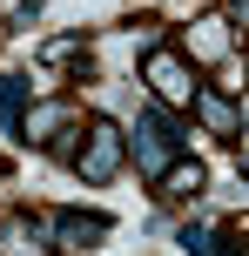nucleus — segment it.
<instances>
[{"label":"nucleus","instance_id":"nucleus-1","mask_svg":"<svg viewBox=\"0 0 249 256\" xmlns=\"http://www.w3.org/2000/svg\"><path fill=\"white\" fill-rule=\"evenodd\" d=\"M182 142H189V128H175L169 108H142V122H135V135H128V155L142 162L148 182H162L175 162H182Z\"/></svg>","mask_w":249,"mask_h":256},{"label":"nucleus","instance_id":"nucleus-6","mask_svg":"<svg viewBox=\"0 0 249 256\" xmlns=\"http://www.w3.org/2000/svg\"><path fill=\"white\" fill-rule=\"evenodd\" d=\"M0 115L13 142H27V74H0Z\"/></svg>","mask_w":249,"mask_h":256},{"label":"nucleus","instance_id":"nucleus-2","mask_svg":"<svg viewBox=\"0 0 249 256\" xmlns=\"http://www.w3.org/2000/svg\"><path fill=\"white\" fill-rule=\"evenodd\" d=\"M121 162H128V142H121V122L94 115V122H88V142H81V155H74L81 182H115V176H121Z\"/></svg>","mask_w":249,"mask_h":256},{"label":"nucleus","instance_id":"nucleus-11","mask_svg":"<svg viewBox=\"0 0 249 256\" xmlns=\"http://www.w3.org/2000/svg\"><path fill=\"white\" fill-rule=\"evenodd\" d=\"M34 14H40V0H20V20H34Z\"/></svg>","mask_w":249,"mask_h":256},{"label":"nucleus","instance_id":"nucleus-7","mask_svg":"<svg viewBox=\"0 0 249 256\" xmlns=\"http://www.w3.org/2000/svg\"><path fill=\"white\" fill-rule=\"evenodd\" d=\"M202 182H209V176H202V162H189V155H182V162L162 176V196H202Z\"/></svg>","mask_w":249,"mask_h":256},{"label":"nucleus","instance_id":"nucleus-10","mask_svg":"<svg viewBox=\"0 0 249 256\" xmlns=\"http://www.w3.org/2000/svg\"><path fill=\"white\" fill-rule=\"evenodd\" d=\"M223 14H229V27H249V0H229Z\"/></svg>","mask_w":249,"mask_h":256},{"label":"nucleus","instance_id":"nucleus-3","mask_svg":"<svg viewBox=\"0 0 249 256\" xmlns=\"http://www.w3.org/2000/svg\"><path fill=\"white\" fill-rule=\"evenodd\" d=\"M142 74H148V94H155L162 108H196V88H202V81H196V68H189L175 48H155L142 61Z\"/></svg>","mask_w":249,"mask_h":256},{"label":"nucleus","instance_id":"nucleus-8","mask_svg":"<svg viewBox=\"0 0 249 256\" xmlns=\"http://www.w3.org/2000/svg\"><path fill=\"white\" fill-rule=\"evenodd\" d=\"M182 250H189V256H223L216 230H202V222H189V230H182Z\"/></svg>","mask_w":249,"mask_h":256},{"label":"nucleus","instance_id":"nucleus-5","mask_svg":"<svg viewBox=\"0 0 249 256\" xmlns=\"http://www.w3.org/2000/svg\"><path fill=\"white\" fill-rule=\"evenodd\" d=\"M108 236V216H81V209H67V216H54V243L61 250H88Z\"/></svg>","mask_w":249,"mask_h":256},{"label":"nucleus","instance_id":"nucleus-4","mask_svg":"<svg viewBox=\"0 0 249 256\" xmlns=\"http://www.w3.org/2000/svg\"><path fill=\"white\" fill-rule=\"evenodd\" d=\"M196 115L209 122L216 142H236L243 135V115H236V102H229V88H196Z\"/></svg>","mask_w":249,"mask_h":256},{"label":"nucleus","instance_id":"nucleus-9","mask_svg":"<svg viewBox=\"0 0 249 256\" xmlns=\"http://www.w3.org/2000/svg\"><path fill=\"white\" fill-rule=\"evenodd\" d=\"M74 54H81V40H54V48H40V61H47V68H67Z\"/></svg>","mask_w":249,"mask_h":256}]
</instances>
